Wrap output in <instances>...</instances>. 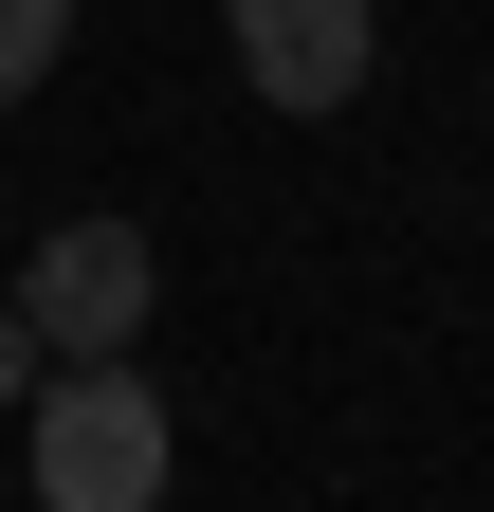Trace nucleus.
<instances>
[{"label":"nucleus","instance_id":"nucleus-2","mask_svg":"<svg viewBox=\"0 0 494 512\" xmlns=\"http://www.w3.org/2000/svg\"><path fill=\"white\" fill-rule=\"evenodd\" d=\"M147 293H165L147 220H55V238L19 256V311H37V348H55V366H74V348H129V330H147Z\"/></svg>","mask_w":494,"mask_h":512},{"label":"nucleus","instance_id":"nucleus-4","mask_svg":"<svg viewBox=\"0 0 494 512\" xmlns=\"http://www.w3.org/2000/svg\"><path fill=\"white\" fill-rule=\"evenodd\" d=\"M55 55H74V0H0V110H19Z\"/></svg>","mask_w":494,"mask_h":512},{"label":"nucleus","instance_id":"nucleus-1","mask_svg":"<svg viewBox=\"0 0 494 512\" xmlns=\"http://www.w3.org/2000/svg\"><path fill=\"white\" fill-rule=\"evenodd\" d=\"M183 476V421L129 348H74V384H37V512H147Z\"/></svg>","mask_w":494,"mask_h":512},{"label":"nucleus","instance_id":"nucleus-5","mask_svg":"<svg viewBox=\"0 0 494 512\" xmlns=\"http://www.w3.org/2000/svg\"><path fill=\"white\" fill-rule=\"evenodd\" d=\"M37 366H55V348H37V311L0 293V403H37Z\"/></svg>","mask_w":494,"mask_h":512},{"label":"nucleus","instance_id":"nucleus-3","mask_svg":"<svg viewBox=\"0 0 494 512\" xmlns=\"http://www.w3.org/2000/svg\"><path fill=\"white\" fill-rule=\"evenodd\" d=\"M220 37H238V74H257V110H312V128L366 92V55H385L366 0H220Z\"/></svg>","mask_w":494,"mask_h":512}]
</instances>
